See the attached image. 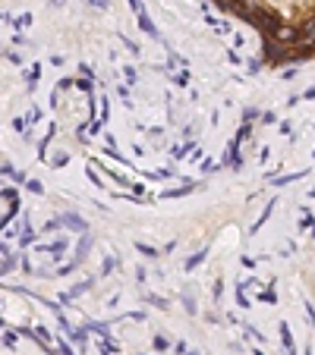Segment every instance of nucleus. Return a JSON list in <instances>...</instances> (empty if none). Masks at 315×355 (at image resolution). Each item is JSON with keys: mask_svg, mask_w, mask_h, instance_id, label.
Wrapping results in <instances>:
<instances>
[{"mask_svg": "<svg viewBox=\"0 0 315 355\" xmlns=\"http://www.w3.org/2000/svg\"><path fill=\"white\" fill-rule=\"evenodd\" d=\"M271 41H277L280 47H287V50H293L296 44H300V25H287V22H280L274 32L268 35Z\"/></svg>", "mask_w": 315, "mask_h": 355, "instance_id": "nucleus-1", "label": "nucleus"}, {"mask_svg": "<svg viewBox=\"0 0 315 355\" xmlns=\"http://www.w3.org/2000/svg\"><path fill=\"white\" fill-rule=\"evenodd\" d=\"M130 6H133L135 19H139V29L145 32L148 38H158V29H155V22L148 19V13H145V3H142V0H130Z\"/></svg>", "mask_w": 315, "mask_h": 355, "instance_id": "nucleus-2", "label": "nucleus"}, {"mask_svg": "<svg viewBox=\"0 0 315 355\" xmlns=\"http://www.w3.org/2000/svg\"><path fill=\"white\" fill-rule=\"evenodd\" d=\"M3 227L10 223V217H16L19 214V192L16 189H3Z\"/></svg>", "mask_w": 315, "mask_h": 355, "instance_id": "nucleus-3", "label": "nucleus"}, {"mask_svg": "<svg viewBox=\"0 0 315 355\" xmlns=\"http://www.w3.org/2000/svg\"><path fill=\"white\" fill-rule=\"evenodd\" d=\"M284 54H287V47H280L277 41H262V57L265 60H271V63H280V60H284Z\"/></svg>", "mask_w": 315, "mask_h": 355, "instance_id": "nucleus-4", "label": "nucleus"}, {"mask_svg": "<svg viewBox=\"0 0 315 355\" xmlns=\"http://www.w3.org/2000/svg\"><path fill=\"white\" fill-rule=\"evenodd\" d=\"M280 346H284L287 355H296V343H293V333H290V324H280Z\"/></svg>", "mask_w": 315, "mask_h": 355, "instance_id": "nucleus-5", "label": "nucleus"}, {"mask_svg": "<svg viewBox=\"0 0 315 355\" xmlns=\"http://www.w3.org/2000/svg\"><path fill=\"white\" fill-rule=\"evenodd\" d=\"M38 79H41V63H32V66H29V73H25V88L32 91Z\"/></svg>", "mask_w": 315, "mask_h": 355, "instance_id": "nucleus-6", "label": "nucleus"}, {"mask_svg": "<svg viewBox=\"0 0 315 355\" xmlns=\"http://www.w3.org/2000/svg\"><path fill=\"white\" fill-rule=\"evenodd\" d=\"M98 349L104 352V355H117V352H120V343H117V340H110V336H101Z\"/></svg>", "mask_w": 315, "mask_h": 355, "instance_id": "nucleus-7", "label": "nucleus"}, {"mask_svg": "<svg viewBox=\"0 0 315 355\" xmlns=\"http://www.w3.org/2000/svg\"><path fill=\"white\" fill-rule=\"evenodd\" d=\"M135 252L139 255H145V258H161V252L155 245H145V242H135Z\"/></svg>", "mask_w": 315, "mask_h": 355, "instance_id": "nucleus-8", "label": "nucleus"}, {"mask_svg": "<svg viewBox=\"0 0 315 355\" xmlns=\"http://www.w3.org/2000/svg\"><path fill=\"white\" fill-rule=\"evenodd\" d=\"M60 220H63V227H73V230H79V233L85 230V223H82L79 217H76V214H63Z\"/></svg>", "mask_w": 315, "mask_h": 355, "instance_id": "nucleus-9", "label": "nucleus"}, {"mask_svg": "<svg viewBox=\"0 0 315 355\" xmlns=\"http://www.w3.org/2000/svg\"><path fill=\"white\" fill-rule=\"evenodd\" d=\"M16 264H19V258H16V255H10V248H3V274H10Z\"/></svg>", "mask_w": 315, "mask_h": 355, "instance_id": "nucleus-10", "label": "nucleus"}, {"mask_svg": "<svg viewBox=\"0 0 315 355\" xmlns=\"http://www.w3.org/2000/svg\"><path fill=\"white\" fill-rule=\"evenodd\" d=\"M205 258H208V252H205V248H202V252H199V255H192V258H189V261H186V271H195V267H199L202 261H205Z\"/></svg>", "mask_w": 315, "mask_h": 355, "instance_id": "nucleus-11", "label": "nucleus"}, {"mask_svg": "<svg viewBox=\"0 0 315 355\" xmlns=\"http://www.w3.org/2000/svg\"><path fill=\"white\" fill-rule=\"evenodd\" d=\"M259 302H265V305H274V302H277V292L271 289V286L262 289V292H259Z\"/></svg>", "mask_w": 315, "mask_h": 355, "instance_id": "nucleus-12", "label": "nucleus"}, {"mask_svg": "<svg viewBox=\"0 0 315 355\" xmlns=\"http://www.w3.org/2000/svg\"><path fill=\"white\" fill-rule=\"evenodd\" d=\"M155 349L158 352H167L170 349V340H167V336H155Z\"/></svg>", "mask_w": 315, "mask_h": 355, "instance_id": "nucleus-13", "label": "nucleus"}, {"mask_svg": "<svg viewBox=\"0 0 315 355\" xmlns=\"http://www.w3.org/2000/svg\"><path fill=\"white\" fill-rule=\"evenodd\" d=\"M25 25H32V16L29 13L19 16V19H13V29H25Z\"/></svg>", "mask_w": 315, "mask_h": 355, "instance_id": "nucleus-14", "label": "nucleus"}, {"mask_svg": "<svg viewBox=\"0 0 315 355\" xmlns=\"http://www.w3.org/2000/svg\"><path fill=\"white\" fill-rule=\"evenodd\" d=\"M174 82H177V85H189V73H186V69H180V73L174 76Z\"/></svg>", "mask_w": 315, "mask_h": 355, "instance_id": "nucleus-15", "label": "nucleus"}, {"mask_svg": "<svg viewBox=\"0 0 315 355\" xmlns=\"http://www.w3.org/2000/svg\"><path fill=\"white\" fill-rule=\"evenodd\" d=\"M3 343H6V349H16V333L6 330V333H3Z\"/></svg>", "mask_w": 315, "mask_h": 355, "instance_id": "nucleus-16", "label": "nucleus"}, {"mask_svg": "<svg viewBox=\"0 0 315 355\" xmlns=\"http://www.w3.org/2000/svg\"><path fill=\"white\" fill-rule=\"evenodd\" d=\"M57 355H76V352L70 349V343H63V340H60V343H57Z\"/></svg>", "mask_w": 315, "mask_h": 355, "instance_id": "nucleus-17", "label": "nucleus"}, {"mask_svg": "<svg viewBox=\"0 0 315 355\" xmlns=\"http://www.w3.org/2000/svg\"><path fill=\"white\" fill-rule=\"evenodd\" d=\"M236 305H240V308H249V299L243 296V289H240V286H236Z\"/></svg>", "mask_w": 315, "mask_h": 355, "instance_id": "nucleus-18", "label": "nucleus"}, {"mask_svg": "<svg viewBox=\"0 0 315 355\" xmlns=\"http://www.w3.org/2000/svg\"><path fill=\"white\" fill-rule=\"evenodd\" d=\"M123 76H126V82H130V85L139 82V79H135V69H133V66H123Z\"/></svg>", "mask_w": 315, "mask_h": 355, "instance_id": "nucleus-19", "label": "nucleus"}, {"mask_svg": "<svg viewBox=\"0 0 315 355\" xmlns=\"http://www.w3.org/2000/svg\"><path fill=\"white\" fill-rule=\"evenodd\" d=\"M76 88H82V91L91 94V79H79V82H76Z\"/></svg>", "mask_w": 315, "mask_h": 355, "instance_id": "nucleus-20", "label": "nucleus"}, {"mask_svg": "<svg viewBox=\"0 0 315 355\" xmlns=\"http://www.w3.org/2000/svg\"><path fill=\"white\" fill-rule=\"evenodd\" d=\"M6 60H10L13 66H19V63H22V57H19V54H13V50H6Z\"/></svg>", "mask_w": 315, "mask_h": 355, "instance_id": "nucleus-21", "label": "nucleus"}, {"mask_svg": "<svg viewBox=\"0 0 315 355\" xmlns=\"http://www.w3.org/2000/svg\"><path fill=\"white\" fill-rule=\"evenodd\" d=\"M13 129H16V132H25V119L16 117V119H13Z\"/></svg>", "mask_w": 315, "mask_h": 355, "instance_id": "nucleus-22", "label": "nucleus"}, {"mask_svg": "<svg viewBox=\"0 0 315 355\" xmlns=\"http://www.w3.org/2000/svg\"><path fill=\"white\" fill-rule=\"evenodd\" d=\"M148 302H151L155 308H167V302H164V299H158V296H148Z\"/></svg>", "mask_w": 315, "mask_h": 355, "instance_id": "nucleus-23", "label": "nucleus"}, {"mask_svg": "<svg viewBox=\"0 0 315 355\" xmlns=\"http://www.w3.org/2000/svg\"><path fill=\"white\" fill-rule=\"evenodd\" d=\"M306 317H309V324L315 327V308H312V305H306Z\"/></svg>", "mask_w": 315, "mask_h": 355, "instance_id": "nucleus-24", "label": "nucleus"}, {"mask_svg": "<svg viewBox=\"0 0 315 355\" xmlns=\"http://www.w3.org/2000/svg\"><path fill=\"white\" fill-rule=\"evenodd\" d=\"M29 189H32V192H38V195L45 192V186H41V183H35V179H32V183H29Z\"/></svg>", "mask_w": 315, "mask_h": 355, "instance_id": "nucleus-25", "label": "nucleus"}, {"mask_svg": "<svg viewBox=\"0 0 315 355\" xmlns=\"http://www.w3.org/2000/svg\"><path fill=\"white\" fill-rule=\"evenodd\" d=\"M89 3L95 6V10H104V6H107V0H89Z\"/></svg>", "mask_w": 315, "mask_h": 355, "instance_id": "nucleus-26", "label": "nucleus"}, {"mask_svg": "<svg viewBox=\"0 0 315 355\" xmlns=\"http://www.w3.org/2000/svg\"><path fill=\"white\" fill-rule=\"evenodd\" d=\"M66 3V0H50V6H63Z\"/></svg>", "mask_w": 315, "mask_h": 355, "instance_id": "nucleus-27", "label": "nucleus"}, {"mask_svg": "<svg viewBox=\"0 0 315 355\" xmlns=\"http://www.w3.org/2000/svg\"><path fill=\"white\" fill-rule=\"evenodd\" d=\"M186 355H199V352H186Z\"/></svg>", "mask_w": 315, "mask_h": 355, "instance_id": "nucleus-28", "label": "nucleus"}]
</instances>
